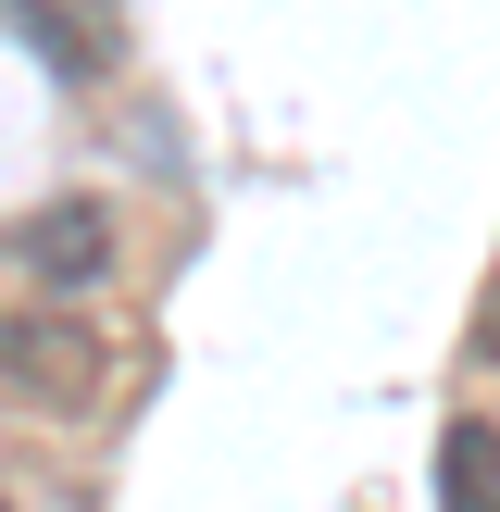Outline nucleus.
<instances>
[{
    "mask_svg": "<svg viewBox=\"0 0 500 512\" xmlns=\"http://www.w3.org/2000/svg\"><path fill=\"white\" fill-rule=\"evenodd\" d=\"M0 275L38 288V313H75V300L113 275V213H100V200H50V213H25L13 238H0Z\"/></svg>",
    "mask_w": 500,
    "mask_h": 512,
    "instance_id": "nucleus-1",
    "label": "nucleus"
},
{
    "mask_svg": "<svg viewBox=\"0 0 500 512\" xmlns=\"http://www.w3.org/2000/svg\"><path fill=\"white\" fill-rule=\"evenodd\" d=\"M0 375H13L25 400H50V413H88L100 400V338L75 313H38V300H25V313L0 325Z\"/></svg>",
    "mask_w": 500,
    "mask_h": 512,
    "instance_id": "nucleus-2",
    "label": "nucleus"
},
{
    "mask_svg": "<svg viewBox=\"0 0 500 512\" xmlns=\"http://www.w3.org/2000/svg\"><path fill=\"white\" fill-rule=\"evenodd\" d=\"M0 25H13L63 88H88V75L125 63V13H113V0H0Z\"/></svg>",
    "mask_w": 500,
    "mask_h": 512,
    "instance_id": "nucleus-3",
    "label": "nucleus"
},
{
    "mask_svg": "<svg viewBox=\"0 0 500 512\" xmlns=\"http://www.w3.org/2000/svg\"><path fill=\"white\" fill-rule=\"evenodd\" d=\"M438 512H500V425L463 413L438 438Z\"/></svg>",
    "mask_w": 500,
    "mask_h": 512,
    "instance_id": "nucleus-4",
    "label": "nucleus"
},
{
    "mask_svg": "<svg viewBox=\"0 0 500 512\" xmlns=\"http://www.w3.org/2000/svg\"><path fill=\"white\" fill-rule=\"evenodd\" d=\"M475 363H488V375H500V288H488V300H475Z\"/></svg>",
    "mask_w": 500,
    "mask_h": 512,
    "instance_id": "nucleus-5",
    "label": "nucleus"
}]
</instances>
